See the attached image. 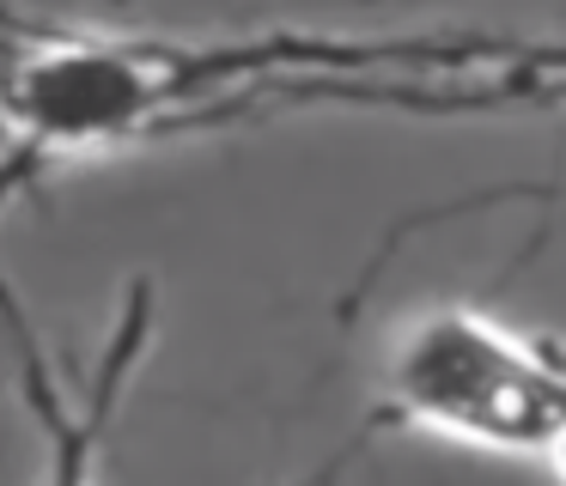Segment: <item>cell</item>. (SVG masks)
I'll list each match as a JSON object with an SVG mask.
<instances>
[{"mask_svg": "<svg viewBox=\"0 0 566 486\" xmlns=\"http://www.w3.org/2000/svg\"><path fill=\"white\" fill-rule=\"evenodd\" d=\"M542 462H548V468H554V474H560V480H566V425H560V432H554V444L542 450Z\"/></svg>", "mask_w": 566, "mask_h": 486, "instance_id": "cell-4", "label": "cell"}, {"mask_svg": "<svg viewBox=\"0 0 566 486\" xmlns=\"http://www.w3.org/2000/svg\"><path fill=\"white\" fill-rule=\"evenodd\" d=\"M384 49L262 36V43H165L111 31H31L0 67L7 158L31 182L67 158L116 152L165 128H189L208 109H232L244 85L281 67L371 61Z\"/></svg>", "mask_w": 566, "mask_h": 486, "instance_id": "cell-1", "label": "cell"}, {"mask_svg": "<svg viewBox=\"0 0 566 486\" xmlns=\"http://www.w3.org/2000/svg\"><path fill=\"white\" fill-rule=\"evenodd\" d=\"M384 420L505 456H542L566 425V352L469 304L415 316L384 364Z\"/></svg>", "mask_w": 566, "mask_h": 486, "instance_id": "cell-2", "label": "cell"}, {"mask_svg": "<svg viewBox=\"0 0 566 486\" xmlns=\"http://www.w3.org/2000/svg\"><path fill=\"white\" fill-rule=\"evenodd\" d=\"M0 328L13 340V359H19V383H25V408L43 432V486H98V456H104V432H111L116 408H123V389L135 377L140 352H147V335H153V286L135 279L128 286V304L116 316V335L98 359V377H92V395L67 401L62 383L50 377L43 364V347H38V328L25 323L7 286H0Z\"/></svg>", "mask_w": 566, "mask_h": 486, "instance_id": "cell-3", "label": "cell"}]
</instances>
